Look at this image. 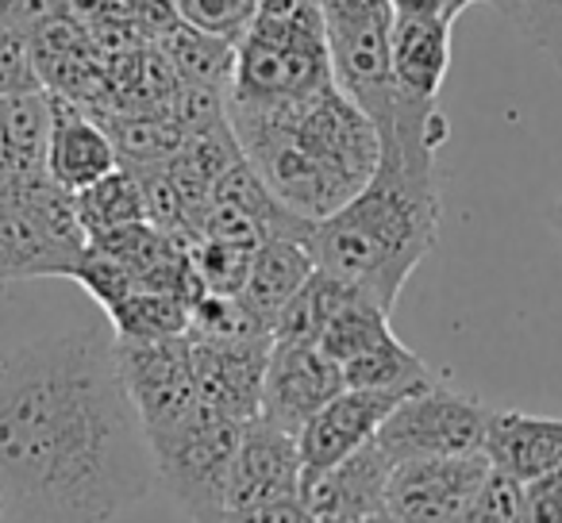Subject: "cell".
<instances>
[{
    "label": "cell",
    "mask_w": 562,
    "mask_h": 523,
    "mask_svg": "<svg viewBox=\"0 0 562 523\" xmlns=\"http://www.w3.org/2000/svg\"><path fill=\"white\" fill-rule=\"evenodd\" d=\"M316 9L328 32L336 86L359 101L370 120H378L397 101L390 73V0H316Z\"/></svg>",
    "instance_id": "cell-6"
},
{
    "label": "cell",
    "mask_w": 562,
    "mask_h": 523,
    "mask_svg": "<svg viewBox=\"0 0 562 523\" xmlns=\"http://www.w3.org/2000/svg\"><path fill=\"white\" fill-rule=\"evenodd\" d=\"M189 316H193V308L186 300L170 297V293L147 289V285L127 289L109 308L116 339H127V343H150V339L181 336V331H189Z\"/></svg>",
    "instance_id": "cell-22"
},
{
    "label": "cell",
    "mask_w": 562,
    "mask_h": 523,
    "mask_svg": "<svg viewBox=\"0 0 562 523\" xmlns=\"http://www.w3.org/2000/svg\"><path fill=\"white\" fill-rule=\"evenodd\" d=\"M344 385V369L316 343H281L273 339L262 377V408L258 416L273 428L301 435L308 420L336 397Z\"/></svg>",
    "instance_id": "cell-11"
},
{
    "label": "cell",
    "mask_w": 562,
    "mask_h": 523,
    "mask_svg": "<svg viewBox=\"0 0 562 523\" xmlns=\"http://www.w3.org/2000/svg\"><path fill=\"white\" fill-rule=\"evenodd\" d=\"M239 435V420L196 416L186 428L150 439V451H155L158 462V485L173 492V500L186 508L189 520L224 504Z\"/></svg>",
    "instance_id": "cell-9"
},
{
    "label": "cell",
    "mask_w": 562,
    "mask_h": 523,
    "mask_svg": "<svg viewBox=\"0 0 562 523\" xmlns=\"http://www.w3.org/2000/svg\"><path fill=\"white\" fill-rule=\"evenodd\" d=\"M50 127H55V96H50L47 86L0 96V178H50Z\"/></svg>",
    "instance_id": "cell-19"
},
{
    "label": "cell",
    "mask_w": 562,
    "mask_h": 523,
    "mask_svg": "<svg viewBox=\"0 0 562 523\" xmlns=\"http://www.w3.org/2000/svg\"><path fill=\"white\" fill-rule=\"evenodd\" d=\"M454 20H405L393 16L390 73L393 86L416 101H439V89L451 70Z\"/></svg>",
    "instance_id": "cell-20"
},
{
    "label": "cell",
    "mask_w": 562,
    "mask_h": 523,
    "mask_svg": "<svg viewBox=\"0 0 562 523\" xmlns=\"http://www.w3.org/2000/svg\"><path fill=\"white\" fill-rule=\"evenodd\" d=\"M193 336V331H189ZM273 339H250V343H212L193 336V366L196 389H201V412L220 420H255L262 408V377Z\"/></svg>",
    "instance_id": "cell-13"
},
{
    "label": "cell",
    "mask_w": 562,
    "mask_h": 523,
    "mask_svg": "<svg viewBox=\"0 0 562 523\" xmlns=\"http://www.w3.org/2000/svg\"><path fill=\"white\" fill-rule=\"evenodd\" d=\"M158 489V462L93 328L0 359V492L12 523H109Z\"/></svg>",
    "instance_id": "cell-1"
},
{
    "label": "cell",
    "mask_w": 562,
    "mask_h": 523,
    "mask_svg": "<svg viewBox=\"0 0 562 523\" xmlns=\"http://www.w3.org/2000/svg\"><path fill=\"white\" fill-rule=\"evenodd\" d=\"M382 155L370 181L331 216L316 219L308 250L316 266L367 289L393 312L405 282L439 239V147L447 120L439 101H397L374 120Z\"/></svg>",
    "instance_id": "cell-2"
},
{
    "label": "cell",
    "mask_w": 562,
    "mask_h": 523,
    "mask_svg": "<svg viewBox=\"0 0 562 523\" xmlns=\"http://www.w3.org/2000/svg\"><path fill=\"white\" fill-rule=\"evenodd\" d=\"M70 9H112V0H66Z\"/></svg>",
    "instance_id": "cell-35"
},
{
    "label": "cell",
    "mask_w": 562,
    "mask_h": 523,
    "mask_svg": "<svg viewBox=\"0 0 562 523\" xmlns=\"http://www.w3.org/2000/svg\"><path fill=\"white\" fill-rule=\"evenodd\" d=\"M493 9L562 73V0H493Z\"/></svg>",
    "instance_id": "cell-26"
},
{
    "label": "cell",
    "mask_w": 562,
    "mask_h": 523,
    "mask_svg": "<svg viewBox=\"0 0 562 523\" xmlns=\"http://www.w3.org/2000/svg\"><path fill=\"white\" fill-rule=\"evenodd\" d=\"M313 270L316 258L308 250V235H270L250 254L247 282L235 297L273 336L281 308L290 305L293 293L313 277Z\"/></svg>",
    "instance_id": "cell-17"
},
{
    "label": "cell",
    "mask_w": 562,
    "mask_h": 523,
    "mask_svg": "<svg viewBox=\"0 0 562 523\" xmlns=\"http://www.w3.org/2000/svg\"><path fill=\"white\" fill-rule=\"evenodd\" d=\"M524 523H562V466L524 481Z\"/></svg>",
    "instance_id": "cell-31"
},
{
    "label": "cell",
    "mask_w": 562,
    "mask_h": 523,
    "mask_svg": "<svg viewBox=\"0 0 562 523\" xmlns=\"http://www.w3.org/2000/svg\"><path fill=\"white\" fill-rule=\"evenodd\" d=\"M328 86H336V70L316 0H258L235 39L224 104L301 101Z\"/></svg>",
    "instance_id": "cell-4"
},
{
    "label": "cell",
    "mask_w": 562,
    "mask_h": 523,
    "mask_svg": "<svg viewBox=\"0 0 562 523\" xmlns=\"http://www.w3.org/2000/svg\"><path fill=\"white\" fill-rule=\"evenodd\" d=\"M173 9V16L186 20L196 32L220 35V39H239L243 27L255 16L258 0H166Z\"/></svg>",
    "instance_id": "cell-27"
},
{
    "label": "cell",
    "mask_w": 562,
    "mask_h": 523,
    "mask_svg": "<svg viewBox=\"0 0 562 523\" xmlns=\"http://www.w3.org/2000/svg\"><path fill=\"white\" fill-rule=\"evenodd\" d=\"M89 235L58 181L0 178V285L74 277Z\"/></svg>",
    "instance_id": "cell-5"
},
{
    "label": "cell",
    "mask_w": 562,
    "mask_h": 523,
    "mask_svg": "<svg viewBox=\"0 0 562 523\" xmlns=\"http://www.w3.org/2000/svg\"><path fill=\"white\" fill-rule=\"evenodd\" d=\"M459 523H524V485L490 466Z\"/></svg>",
    "instance_id": "cell-28"
},
{
    "label": "cell",
    "mask_w": 562,
    "mask_h": 523,
    "mask_svg": "<svg viewBox=\"0 0 562 523\" xmlns=\"http://www.w3.org/2000/svg\"><path fill=\"white\" fill-rule=\"evenodd\" d=\"M336 523H401V520L390 512V508H382V512H374V515H359V520H336Z\"/></svg>",
    "instance_id": "cell-34"
},
{
    "label": "cell",
    "mask_w": 562,
    "mask_h": 523,
    "mask_svg": "<svg viewBox=\"0 0 562 523\" xmlns=\"http://www.w3.org/2000/svg\"><path fill=\"white\" fill-rule=\"evenodd\" d=\"M482 451L493 469L524 485L547 469L562 466V420L528 416L516 408H490Z\"/></svg>",
    "instance_id": "cell-18"
},
{
    "label": "cell",
    "mask_w": 562,
    "mask_h": 523,
    "mask_svg": "<svg viewBox=\"0 0 562 523\" xmlns=\"http://www.w3.org/2000/svg\"><path fill=\"white\" fill-rule=\"evenodd\" d=\"M485 474H490L485 451L397 462L385 485V508L401 523H459Z\"/></svg>",
    "instance_id": "cell-10"
},
{
    "label": "cell",
    "mask_w": 562,
    "mask_h": 523,
    "mask_svg": "<svg viewBox=\"0 0 562 523\" xmlns=\"http://www.w3.org/2000/svg\"><path fill=\"white\" fill-rule=\"evenodd\" d=\"M428 382H436L428 362L416 351H408L397 339V331L385 343H378L374 351H367L362 359L344 366L347 389H405V385H428Z\"/></svg>",
    "instance_id": "cell-25"
},
{
    "label": "cell",
    "mask_w": 562,
    "mask_h": 523,
    "mask_svg": "<svg viewBox=\"0 0 562 523\" xmlns=\"http://www.w3.org/2000/svg\"><path fill=\"white\" fill-rule=\"evenodd\" d=\"M224 116L266 189L313 224L344 208L382 155L374 120L339 86L301 101L224 104Z\"/></svg>",
    "instance_id": "cell-3"
},
{
    "label": "cell",
    "mask_w": 562,
    "mask_h": 523,
    "mask_svg": "<svg viewBox=\"0 0 562 523\" xmlns=\"http://www.w3.org/2000/svg\"><path fill=\"white\" fill-rule=\"evenodd\" d=\"M547 219H551L554 235H559V239H562V196H559V201H554V208H551V216H547Z\"/></svg>",
    "instance_id": "cell-36"
},
{
    "label": "cell",
    "mask_w": 562,
    "mask_h": 523,
    "mask_svg": "<svg viewBox=\"0 0 562 523\" xmlns=\"http://www.w3.org/2000/svg\"><path fill=\"white\" fill-rule=\"evenodd\" d=\"M116 366L147 439L170 435V431L193 423L196 416H204L193 366V336L189 331L150 339V343L116 339Z\"/></svg>",
    "instance_id": "cell-8"
},
{
    "label": "cell",
    "mask_w": 562,
    "mask_h": 523,
    "mask_svg": "<svg viewBox=\"0 0 562 523\" xmlns=\"http://www.w3.org/2000/svg\"><path fill=\"white\" fill-rule=\"evenodd\" d=\"M485 423H490V408L474 393L431 382L385 416L374 443L390 454L393 466L413 458L477 454L485 446Z\"/></svg>",
    "instance_id": "cell-7"
},
{
    "label": "cell",
    "mask_w": 562,
    "mask_h": 523,
    "mask_svg": "<svg viewBox=\"0 0 562 523\" xmlns=\"http://www.w3.org/2000/svg\"><path fill=\"white\" fill-rule=\"evenodd\" d=\"M390 9L405 20H459L451 0H390Z\"/></svg>",
    "instance_id": "cell-33"
},
{
    "label": "cell",
    "mask_w": 562,
    "mask_h": 523,
    "mask_svg": "<svg viewBox=\"0 0 562 523\" xmlns=\"http://www.w3.org/2000/svg\"><path fill=\"white\" fill-rule=\"evenodd\" d=\"M63 12H70L66 0H0V24L27 35L47 24V20L63 16Z\"/></svg>",
    "instance_id": "cell-32"
},
{
    "label": "cell",
    "mask_w": 562,
    "mask_h": 523,
    "mask_svg": "<svg viewBox=\"0 0 562 523\" xmlns=\"http://www.w3.org/2000/svg\"><path fill=\"white\" fill-rule=\"evenodd\" d=\"M393 462L382 446L370 439L367 446L351 451L347 458L316 469L301 481V500L316 523L359 520L385 508V485H390Z\"/></svg>",
    "instance_id": "cell-15"
},
{
    "label": "cell",
    "mask_w": 562,
    "mask_h": 523,
    "mask_svg": "<svg viewBox=\"0 0 562 523\" xmlns=\"http://www.w3.org/2000/svg\"><path fill=\"white\" fill-rule=\"evenodd\" d=\"M474 4H493V0H451L454 16H462V12H467V9H474Z\"/></svg>",
    "instance_id": "cell-37"
},
{
    "label": "cell",
    "mask_w": 562,
    "mask_h": 523,
    "mask_svg": "<svg viewBox=\"0 0 562 523\" xmlns=\"http://www.w3.org/2000/svg\"><path fill=\"white\" fill-rule=\"evenodd\" d=\"M74 204H78V219L86 227L89 239L104 231H116V227L139 224L147 219V201H143V185L132 170H112L109 178H101L97 185L74 193Z\"/></svg>",
    "instance_id": "cell-23"
},
{
    "label": "cell",
    "mask_w": 562,
    "mask_h": 523,
    "mask_svg": "<svg viewBox=\"0 0 562 523\" xmlns=\"http://www.w3.org/2000/svg\"><path fill=\"white\" fill-rule=\"evenodd\" d=\"M193 523H316V520L305 508V500L290 497V500H273V504H247V508L220 504L193 515Z\"/></svg>",
    "instance_id": "cell-30"
},
{
    "label": "cell",
    "mask_w": 562,
    "mask_h": 523,
    "mask_svg": "<svg viewBox=\"0 0 562 523\" xmlns=\"http://www.w3.org/2000/svg\"><path fill=\"white\" fill-rule=\"evenodd\" d=\"M301 446L297 435L273 428L270 420L255 416L243 423L239 446H235L232 477H227L224 504H273V500L301 497Z\"/></svg>",
    "instance_id": "cell-14"
},
{
    "label": "cell",
    "mask_w": 562,
    "mask_h": 523,
    "mask_svg": "<svg viewBox=\"0 0 562 523\" xmlns=\"http://www.w3.org/2000/svg\"><path fill=\"white\" fill-rule=\"evenodd\" d=\"M0 523H12V512H9V500H4V492H0Z\"/></svg>",
    "instance_id": "cell-38"
},
{
    "label": "cell",
    "mask_w": 562,
    "mask_h": 523,
    "mask_svg": "<svg viewBox=\"0 0 562 523\" xmlns=\"http://www.w3.org/2000/svg\"><path fill=\"white\" fill-rule=\"evenodd\" d=\"M416 389H424V385H405V389H339L297 435L305 477L331 466V462L347 458L359 446H367L378 435V428L385 423V416L405 397H413Z\"/></svg>",
    "instance_id": "cell-12"
},
{
    "label": "cell",
    "mask_w": 562,
    "mask_h": 523,
    "mask_svg": "<svg viewBox=\"0 0 562 523\" xmlns=\"http://www.w3.org/2000/svg\"><path fill=\"white\" fill-rule=\"evenodd\" d=\"M355 293H359V285L344 282V277L331 274V270L316 266L313 277L293 293L290 305L281 308L273 339H281V343H316L321 346L324 328L336 320V312L355 297Z\"/></svg>",
    "instance_id": "cell-21"
},
{
    "label": "cell",
    "mask_w": 562,
    "mask_h": 523,
    "mask_svg": "<svg viewBox=\"0 0 562 523\" xmlns=\"http://www.w3.org/2000/svg\"><path fill=\"white\" fill-rule=\"evenodd\" d=\"M390 336H393L390 308L378 305V300L370 297L367 289H359L344 308H339L336 320L324 328L321 351L328 354L331 362H339V369H344L347 362L362 359V354L374 351V346L385 343Z\"/></svg>",
    "instance_id": "cell-24"
},
{
    "label": "cell",
    "mask_w": 562,
    "mask_h": 523,
    "mask_svg": "<svg viewBox=\"0 0 562 523\" xmlns=\"http://www.w3.org/2000/svg\"><path fill=\"white\" fill-rule=\"evenodd\" d=\"M50 96H55V127H50L47 173L66 193H81L109 178L112 170H120V150L104 132V124H97L86 112V104L58 93Z\"/></svg>",
    "instance_id": "cell-16"
},
{
    "label": "cell",
    "mask_w": 562,
    "mask_h": 523,
    "mask_svg": "<svg viewBox=\"0 0 562 523\" xmlns=\"http://www.w3.org/2000/svg\"><path fill=\"white\" fill-rule=\"evenodd\" d=\"M40 66H35L32 35L16 32V27L0 24V96L24 93V89H40Z\"/></svg>",
    "instance_id": "cell-29"
}]
</instances>
